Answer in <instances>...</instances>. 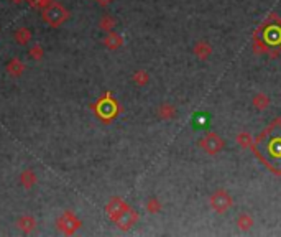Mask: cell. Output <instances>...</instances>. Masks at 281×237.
I'll use <instances>...</instances> for the list:
<instances>
[{
	"instance_id": "obj_16",
	"label": "cell",
	"mask_w": 281,
	"mask_h": 237,
	"mask_svg": "<svg viewBox=\"0 0 281 237\" xmlns=\"http://www.w3.org/2000/svg\"><path fill=\"white\" fill-rule=\"evenodd\" d=\"M253 224H255V221H253V218L249 213H242L240 216L237 218V226H239L240 231H250L253 228Z\"/></svg>"
},
{
	"instance_id": "obj_1",
	"label": "cell",
	"mask_w": 281,
	"mask_h": 237,
	"mask_svg": "<svg viewBox=\"0 0 281 237\" xmlns=\"http://www.w3.org/2000/svg\"><path fill=\"white\" fill-rule=\"evenodd\" d=\"M41 12H43V20H45L49 26H53V28H56V26H61L64 21L69 18V12H68V10H66L61 3L54 2V0L48 5V7L43 8Z\"/></svg>"
},
{
	"instance_id": "obj_9",
	"label": "cell",
	"mask_w": 281,
	"mask_h": 237,
	"mask_svg": "<svg viewBox=\"0 0 281 237\" xmlns=\"http://www.w3.org/2000/svg\"><path fill=\"white\" fill-rule=\"evenodd\" d=\"M16 228H18L21 233L30 234V233H33V231H35L36 221H35V218L30 216V214H25V216H21L18 221H16Z\"/></svg>"
},
{
	"instance_id": "obj_7",
	"label": "cell",
	"mask_w": 281,
	"mask_h": 237,
	"mask_svg": "<svg viewBox=\"0 0 281 237\" xmlns=\"http://www.w3.org/2000/svg\"><path fill=\"white\" fill-rule=\"evenodd\" d=\"M125 209H129V205H127L124 200H120V198H112V200L109 201V205L106 206V213H107L110 221L115 223L117 218L125 211Z\"/></svg>"
},
{
	"instance_id": "obj_12",
	"label": "cell",
	"mask_w": 281,
	"mask_h": 237,
	"mask_svg": "<svg viewBox=\"0 0 281 237\" xmlns=\"http://www.w3.org/2000/svg\"><path fill=\"white\" fill-rule=\"evenodd\" d=\"M7 71H8V74L10 76H13V78H18V76L23 74V71H25V64L20 61L18 58H13V59H10L8 64H7Z\"/></svg>"
},
{
	"instance_id": "obj_11",
	"label": "cell",
	"mask_w": 281,
	"mask_h": 237,
	"mask_svg": "<svg viewBox=\"0 0 281 237\" xmlns=\"http://www.w3.org/2000/svg\"><path fill=\"white\" fill-rule=\"evenodd\" d=\"M124 45V38L115 31H109L107 36L104 38V46L109 49H119Z\"/></svg>"
},
{
	"instance_id": "obj_13",
	"label": "cell",
	"mask_w": 281,
	"mask_h": 237,
	"mask_svg": "<svg viewBox=\"0 0 281 237\" xmlns=\"http://www.w3.org/2000/svg\"><path fill=\"white\" fill-rule=\"evenodd\" d=\"M176 107L171 106V104H161V106L158 107V117L163 119V120H173L176 117Z\"/></svg>"
},
{
	"instance_id": "obj_26",
	"label": "cell",
	"mask_w": 281,
	"mask_h": 237,
	"mask_svg": "<svg viewBox=\"0 0 281 237\" xmlns=\"http://www.w3.org/2000/svg\"><path fill=\"white\" fill-rule=\"evenodd\" d=\"M12 2H13V3H16V5H18V3H23L25 0H12Z\"/></svg>"
},
{
	"instance_id": "obj_6",
	"label": "cell",
	"mask_w": 281,
	"mask_h": 237,
	"mask_svg": "<svg viewBox=\"0 0 281 237\" xmlns=\"http://www.w3.org/2000/svg\"><path fill=\"white\" fill-rule=\"evenodd\" d=\"M137 223H139V213H137L135 209H132L130 206H129V209H125V211L117 218V221H115V224L119 226L120 231H129L134 228Z\"/></svg>"
},
{
	"instance_id": "obj_19",
	"label": "cell",
	"mask_w": 281,
	"mask_h": 237,
	"mask_svg": "<svg viewBox=\"0 0 281 237\" xmlns=\"http://www.w3.org/2000/svg\"><path fill=\"white\" fill-rule=\"evenodd\" d=\"M235 140L242 148H249V147L253 145V139H252V135L249 134V132H240V134L237 135Z\"/></svg>"
},
{
	"instance_id": "obj_22",
	"label": "cell",
	"mask_w": 281,
	"mask_h": 237,
	"mask_svg": "<svg viewBox=\"0 0 281 237\" xmlns=\"http://www.w3.org/2000/svg\"><path fill=\"white\" fill-rule=\"evenodd\" d=\"M53 0H28V5L31 8H38V10H43L45 7H48L49 3H51Z\"/></svg>"
},
{
	"instance_id": "obj_20",
	"label": "cell",
	"mask_w": 281,
	"mask_h": 237,
	"mask_svg": "<svg viewBox=\"0 0 281 237\" xmlns=\"http://www.w3.org/2000/svg\"><path fill=\"white\" fill-rule=\"evenodd\" d=\"M101 28L104 31H114L115 28V18L112 15H104L102 18H101Z\"/></svg>"
},
{
	"instance_id": "obj_24",
	"label": "cell",
	"mask_w": 281,
	"mask_h": 237,
	"mask_svg": "<svg viewBox=\"0 0 281 237\" xmlns=\"http://www.w3.org/2000/svg\"><path fill=\"white\" fill-rule=\"evenodd\" d=\"M196 124H197V127H206L207 125V115L206 114H199V115H197V119H196Z\"/></svg>"
},
{
	"instance_id": "obj_14",
	"label": "cell",
	"mask_w": 281,
	"mask_h": 237,
	"mask_svg": "<svg viewBox=\"0 0 281 237\" xmlns=\"http://www.w3.org/2000/svg\"><path fill=\"white\" fill-rule=\"evenodd\" d=\"M20 183L25 190H31L36 183V175L31 172V170H25L20 175Z\"/></svg>"
},
{
	"instance_id": "obj_23",
	"label": "cell",
	"mask_w": 281,
	"mask_h": 237,
	"mask_svg": "<svg viewBox=\"0 0 281 237\" xmlns=\"http://www.w3.org/2000/svg\"><path fill=\"white\" fill-rule=\"evenodd\" d=\"M28 54H30L31 59H36V61H40V59L43 58V48L40 45H35L33 48H30Z\"/></svg>"
},
{
	"instance_id": "obj_10",
	"label": "cell",
	"mask_w": 281,
	"mask_h": 237,
	"mask_svg": "<svg viewBox=\"0 0 281 237\" xmlns=\"http://www.w3.org/2000/svg\"><path fill=\"white\" fill-rule=\"evenodd\" d=\"M192 53L196 54V58H199L204 61V59H207L212 54V46L209 45L207 41H197L194 48H192Z\"/></svg>"
},
{
	"instance_id": "obj_8",
	"label": "cell",
	"mask_w": 281,
	"mask_h": 237,
	"mask_svg": "<svg viewBox=\"0 0 281 237\" xmlns=\"http://www.w3.org/2000/svg\"><path fill=\"white\" fill-rule=\"evenodd\" d=\"M268 158L272 157L273 162H281V135H275L272 140L265 143Z\"/></svg>"
},
{
	"instance_id": "obj_3",
	"label": "cell",
	"mask_w": 281,
	"mask_h": 237,
	"mask_svg": "<svg viewBox=\"0 0 281 237\" xmlns=\"http://www.w3.org/2000/svg\"><path fill=\"white\" fill-rule=\"evenodd\" d=\"M56 228L66 236H73L76 231L81 228V221L76 218V214L73 211H66V213H63L61 218H58Z\"/></svg>"
},
{
	"instance_id": "obj_2",
	"label": "cell",
	"mask_w": 281,
	"mask_h": 237,
	"mask_svg": "<svg viewBox=\"0 0 281 237\" xmlns=\"http://www.w3.org/2000/svg\"><path fill=\"white\" fill-rule=\"evenodd\" d=\"M209 203H211V208L214 209V211L219 213V214L227 213L234 205L232 196H230L225 190H217L216 193H212Z\"/></svg>"
},
{
	"instance_id": "obj_4",
	"label": "cell",
	"mask_w": 281,
	"mask_h": 237,
	"mask_svg": "<svg viewBox=\"0 0 281 237\" xmlns=\"http://www.w3.org/2000/svg\"><path fill=\"white\" fill-rule=\"evenodd\" d=\"M201 148L206 153H209V155H217V153H220L224 150V140H222V137L217 135V134H214V132H211V134H207L204 139L201 140Z\"/></svg>"
},
{
	"instance_id": "obj_25",
	"label": "cell",
	"mask_w": 281,
	"mask_h": 237,
	"mask_svg": "<svg viewBox=\"0 0 281 237\" xmlns=\"http://www.w3.org/2000/svg\"><path fill=\"white\" fill-rule=\"evenodd\" d=\"M97 2L101 3V5H109L110 2H112V0H97Z\"/></svg>"
},
{
	"instance_id": "obj_21",
	"label": "cell",
	"mask_w": 281,
	"mask_h": 237,
	"mask_svg": "<svg viewBox=\"0 0 281 237\" xmlns=\"http://www.w3.org/2000/svg\"><path fill=\"white\" fill-rule=\"evenodd\" d=\"M146 211L151 213V214H158L161 211V203H159L156 198H150L146 203Z\"/></svg>"
},
{
	"instance_id": "obj_17",
	"label": "cell",
	"mask_w": 281,
	"mask_h": 237,
	"mask_svg": "<svg viewBox=\"0 0 281 237\" xmlns=\"http://www.w3.org/2000/svg\"><path fill=\"white\" fill-rule=\"evenodd\" d=\"M15 41L18 43V45H26V43H30L31 31L26 28V26H20V28L15 31Z\"/></svg>"
},
{
	"instance_id": "obj_15",
	"label": "cell",
	"mask_w": 281,
	"mask_h": 237,
	"mask_svg": "<svg viewBox=\"0 0 281 237\" xmlns=\"http://www.w3.org/2000/svg\"><path fill=\"white\" fill-rule=\"evenodd\" d=\"M252 104L257 111H265V109L270 106V97L265 94V92H258V94H255V97H253Z\"/></svg>"
},
{
	"instance_id": "obj_5",
	"label": "cell",
	"mask_w": 281,
	"mask_h": 237,
	"mask_svg": "<svg viewBox=\"0 0 281 237\" xmlns=\"http://www.w3.org/2000/svg\"><path fill=\"white\" fill-rule=\"evenodd\" d=\"M96 112L102 119H112L119 112V104L110 96H104L101 101L96 104Z\"/></svg>"
},
{
	"instance_id": "obj_18",
	"label": "cell",
	"mask_w": 281,
	"mask_h": 237,
	"mask_svg": "<svg viewBox=\"0 0 281 237\" xmlns=\"http://www.w3.org/2000/svg\"><path fill=\"white\" fill-rule=\"evenodd\" d=\"M134 81L137 86H145L148 84V81H150V74H148L145 69H139L134 73Z\"/></svg>"
}]
</instances>
